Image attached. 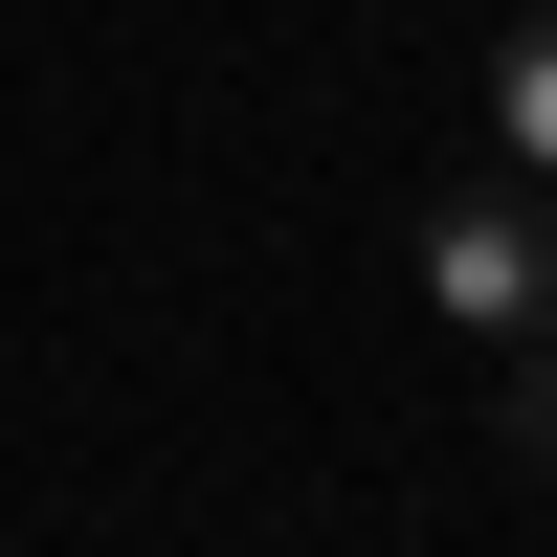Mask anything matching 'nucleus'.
<instances>
[{
  "mask_svg": "<svg viewBox=\"0 0 557 557\" xmlns=\"http://www.w3.org/2000/svg\"><path fill=\"white\" fill-rule=\"evenodd\" d=\"M424 290H446V335H557V223L535 201H446L424 223Z\"/></svg>",
  "mask_w": 557,
  "mask_h": 557,
  "instance_id": "obj_1",
  "label": "nucleus"
},
{
  "mask_svg": "<svg viewBox=\"0 0 557 557\" xmlns=\"http://www.w3.org/2000/svg\"><path fill=\"white\" fill-rule=\"evenodd\" d=\"M491 134L557 178V23H513V45H491Z\"/></svg>",
  "mask_w": 557,
  "mask_h": 557,
  "instance_id": "obj_2",
  "label": "nucleus"
},
{
  "mask_svg": "<svg viewBox=\"0 0 557 557\" xmlns=\"http://www.w3.org/2000/svg\"><path fill=\"white\" fill-rule=\"evenodd\" d=\"M491 446H513V469H557V335H513V401H491Z\"/></svg>",
  "mask_w": 557,
  "mask_h": 557,
  "instance_id": "obj_3",
  "label": "nucleus"
}]
</instances>
